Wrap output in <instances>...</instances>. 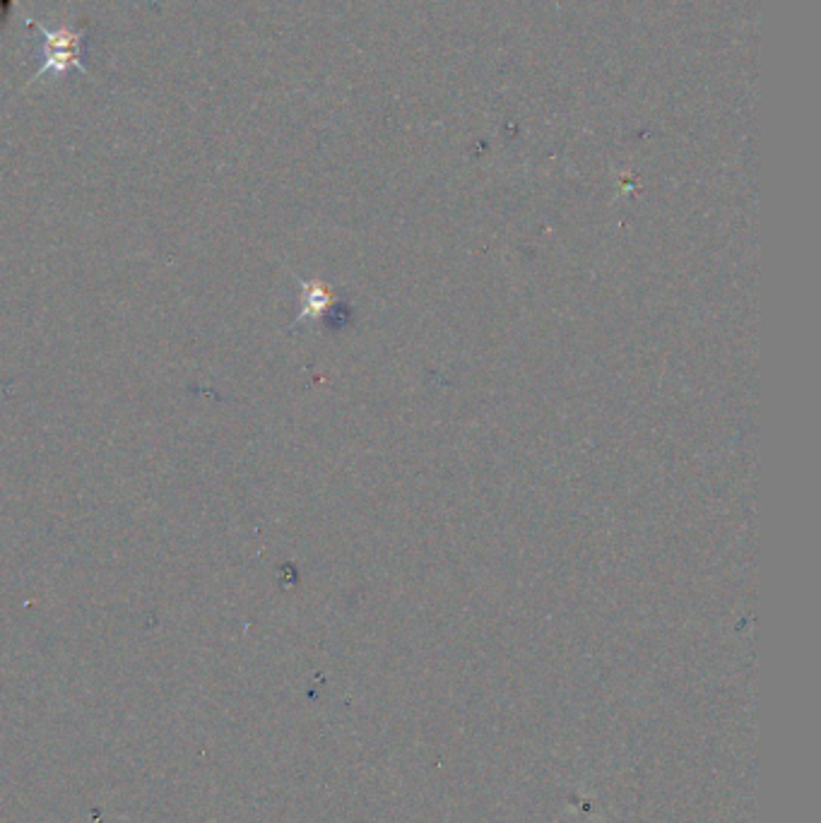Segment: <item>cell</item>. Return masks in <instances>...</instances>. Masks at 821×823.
Listing matches in <instances>:
<instances>
[{"label": "cell", "mask_w": 821, "mask_h": 823, "mask_svg": "<svg viewBox=\"0 0 821 823\" xmlns=\"http://www.w3.org/2000/svg\"><path fill=\"white\" fill-rule=\"evenodd\" d=\"M27 27L34 32V51L32 58H37V70H34L29 85L37 80L63 78L68 73L90 75L87 58H90V25H56L49 27L44 22H37L29 17Z\"/></svg>", "instance_id": "obj_1"}, {"label": "cell", "mask_w": 821, "mask_h": 823, "mask_svg": "<svg viewBox=\"0 0 821 823\" xmlns=\"http://www.w3.org/2000/svg\"><path fill=\"white\" fill-rule=\"evenodd\" d=\"M8 13H10V0H0V25H3Z\"/></svg>", "instance_id": "obj_2"}]
</instances>
